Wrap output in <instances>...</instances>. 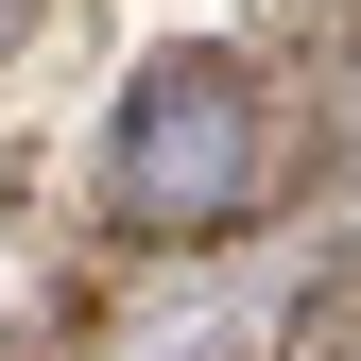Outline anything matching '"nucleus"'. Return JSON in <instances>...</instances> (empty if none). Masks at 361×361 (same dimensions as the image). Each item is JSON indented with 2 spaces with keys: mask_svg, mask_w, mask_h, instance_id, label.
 <instances>
[{
  "mask_svg": "<svg viewBox=\"0 0 361 361\" xmlns=\"http://www.w3.org/2000/svg\"><path fill=\"white\" fill-rule=\"evenodd\" d=\"M276 190H293V138H276L258 69L172 52V69L121 86V121H104V224L121 241H241Z\"/></svg>",
  "mask_w": 361,
  "mask_h": 361,
  "instance_id": "f257e3e1",
  "label": "nucleus"
}]
</instances>
